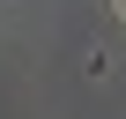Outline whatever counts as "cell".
<instances>
[{
	"label": "cell",
	"mask_w": 126,
	"mask_h": 119,
	"mask_svg": "<svg viewBox=\"0 0 126 119\" xmlns=\"http://www.w3.org/2000/svg\"><path fill=\"white\" fill-rule=\"evenodd\" d=\"M119 8H126V0H119Z\"/></svg>",
	"instance_id": "1"
}]
</instances>
